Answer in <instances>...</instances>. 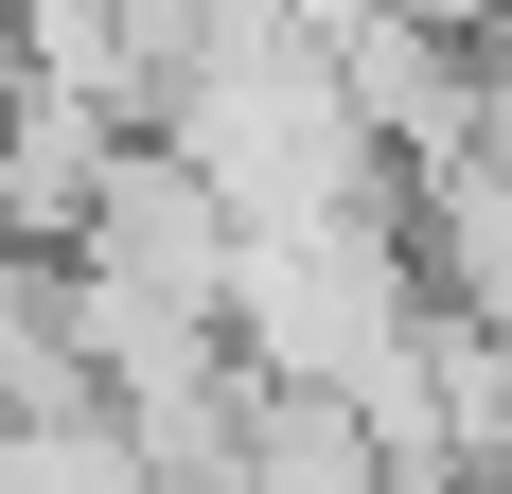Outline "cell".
<instances>
[{
    "label": "cell",
    "mask_w": 512,
    "mask_h": 494,
    "mask_svg": "<svg viewBox=\"0 0 512 494\" xmlns=\"http://www.w3.org/2000/svg\"><path fill=\"white\" fill-rule=\"evenodd\" d=\"M124 142H142V106H106L89 71L18 53V89H0V230H18V247H71L106 212V177H124Z\"/></svg>",
    "instance_id": "1"
},
{
    "label": "cell",
    "mask_w": 512,
    "mask_h": 494,
    "mask_svg": "<svg viewBox=\"0 0 512 494\" xmlns=\"http://www.w3.org/2000/svg\"><path fill=\"white\" fill-rule=\"evenodd\" d=\"M424 36H512V0H407Z\"/></svg>",
    "instance_id": "2"
}]
</instances>
